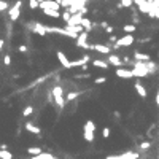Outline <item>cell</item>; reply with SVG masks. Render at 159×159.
Masks as SVG:
<instances>
[{"label":"cell","instance_id":"6da1fadb","mask_svg":"<svg viewBox=\"0 0 159 159\" xmlns=\"http://www.w3.org/2000/svg\"><path fill=\"white\" fill-rule=\"evenodd\" d=\"M83 137L86 142H94L95 139V124L92 119H88L86 123H84V127H83Z\"/></svg>","mask_w":159,"mask_h":159},{"label":"cell","instance_id":"7a4b0ae2","mask_svg":"<svg viewBox=\"0 0 159 159\" xmlns=\"http://www.w3.org/2000/svg\"><path fill=\"white\" fill-rule=\"evenodd\" d=\"M132 73H134V76L146 78V76L150 75L148 69H146V62H134V65H132Z\"/></svg>","mask_w":159,"mask_h":159},{"label":"cell","instance_id":"3957f363","mask_svg":"<svg viewBox=\"0 0 159 159\" xmlns=\"http://www.w3.org/2000/svg\"><path fill=\"white\" fill-rule=\"evenodd\" d=\"M51 94H53V97L56 100V104H58L59 108H64L65 107V99H64V89H62L61 86H54L53 91H51Z\"/></svg>","mask_w":159,"mask_h":159},{"label":"cell","instance_id":"277c9868","mask_svg":"<svg viewBox=\"0 0 159 159\" xmlns=\"http://www.w3.org/2000/svg\"><path fill=\"white\" fill-rule=\"evenodd\" d=\"M135 42V38L132 33H127V35H124L121 38H118L116 40V43H115V48H121V46H130Z\"/></svg>","mask_w":159,"mask_h":159},{"label":"cell","instance_id":"5b68a950","mask_svg":"<svg viewBox=\"0 0 159 159\" xmlns=\"http://www.w3.org/2000/svg\"><path fill=\"white\" fill-rule=\"evenodd\" d=\"M139 157H140L139 153L126 151V153H121V154H108L105 159H139Z\"/></svg>","mask_w":159,"mask_h":159},{"label":"cell","instance_id":"8992f818","mask_svg":"<svg viewBox=\"0 0 159 159\" xmlns=\"http://www.w3.org/2000/svg\"><path fill=\"white\" fill-rule=\"evenodd\" d=\"M21 7H22V2L18 0L13 7L10 8V19L11 21H18L19 19V14H21Z\"/></svg>","mask_w":159,"mask_h":159},{"label":"cell","instance_id":"52a82bcc","mask_svg":"<svg viewBox=\"0 0 159 159\" xmlns=\"http://www.w3.org/2000/svg\"><path fill=\"white\" fill-rule=\"evenodd\" d=\"M38 8L40 10H56V11H59L61 5L56 3V0H45V2H42L38 5Z\"/></svg>","mask_w":159,"mask_h":159},{"label":"cell","instance_id":"ba28073f","mask_svg":"<svg viewBox=\"0 0 159 159\" xmlns=\"http://www.w3.org/2000/svg\"><path fill=\"white\" fill-rule=\"evenodd\" d=\"M86 40H88V32H81V33L78 35V38H76V46H78V48L89 49V48H91V45L86 43Z\"/></svg>","mask_w":159,"mask_h":159},{"label":"cell","instance_id":"9c48e42d","mask_svg":"<svg viewBox=\"0 0 159 159\" xmlns=\"http://www.w3.org/2000/svg\"><path fill=\"white\" fill-rule=\"evenodd\" d=\"M89 49H94V51H97V53L100 54H110V46H107V45H91V48Z\"/></svg>","mask_w":159,"mask_h":159},{"label":"cell","instance_id":"30bf717a","mask_svg":"<svg viewBox=\"0 0 159 159\" xmlns=\"http://www.w3.org/2000/svg\"><path fill=\"white\" fill-rule=\"evenodd\" d=\"M116 76H119V78H123V80H129V78H132L134 76V73H132V70H127V69H116Z\"/></svg>","mask_w":159,"mask_h":159},{"label":"cell","instance_id":"8fae6325","mask_svg":"<svg viewBox=\"0 0 159 159\" xmlns=\"http://www.w3.org/2000/svg\"><path fill=\"white\" fill-rule=\"evenodd\" d=\"M30 29L35 32V33H38V35H42V37H45L46 35V29H45V24H40V22H37V24H33V26H29Z\"/></svg>","mask_w":159,"mask_h":159},{"label":"cell","instance_id":"7c38bea8","mask_svg":"<svg viewBox=\"0 0 159 159\" xmlns=\"http://www.w3.org/2000/svg\"><path fill=\"white\" fill-rule=\"evenodd\" d=\"M134 88H135V91H137V94L140 95L142 99H146V97H148V92H146V89L143 88V84H142L140 81H135Z\"/></svg>","mask_w":159,"mask_h":159},{"label":"cell","instance_id":"4fadbf2b","mask_svg":"<svg viewBox=\"0 0 159 159\" xmlns=\"http://www.w3.org/2000/svg\"><path fill=\"white\" fill-rule=\"evenodd\" d=\"M56 56H58V59H59V62L62 65L65 67V69H72V65H70V61L67 59V56L62 53V51H58V53H56Z\"/></svg>","mask_w":159,"mask_h":159},{"label":"cell","instance_id":"5bb4252c","mask_svg":"<svg viewBox=\"0 0 159 159\" xmlns=\"http://www.w3.org/2000/svg\"><path fill=\"white\" fill-rule=\"evenodd\" d=\"M89 61H91V58H89V56H83L81 59L70 61V65H72V69H73V67H81V65H84V64H88Z\"/></svg>","mask_w":159,"mask_h":159},{"label":"cell","instance_id":"9a60e30c","mask_svg":"<svg viewBox=\"0 0 159 159\" xmlns=\"http://www.w3.org/2000/svg\"><path fill=\"white\" fill-rule=\"evenodd\" d=\"M108 62L113 64L115 67H118V69H121V67H123V61L119 59L116 54H108Z\"/></svg>","mask_w":159,"mask_h":159},{"label":"cell","instance_id":"2e32d148","mask_svg":"<svg viewBox=\"0 0 159 159\" xmlns=\"http://www.w3.org/2000/svg\"><path fill=\"white\" fill-rule=\"evenodd\" d=\"M134 59L137 62H148L150 61V56L145 54V53H140V51H135L134 53Z\"/></svg>","mask_w":159,"mask_h":159},{"label":"cell","instance_id":"e0dca14e","mask_svg":"<svg viewBox=\"0 0 159 159\" xmlns=\"http://www.w3.org/2000/svg\"><path fill=\"white\" fill-rule=\"evenodd\" d=\"M26 130H27V132H30V134H37V135L42 132V129L37 127L33 123H26Z\"/></svg>","mask_w":159,"mask_h":159},{"label":"cell","instance_id":"ac0fdd59","mask_svg":"<svg viewBox=\"0 0 159 159\" xmlns=\"http://www.w3.org/2000/svg\"><path fill=\"white\" fill-rule=\"evenodd\" d=\"M92 65L97 67V69H104V70L108 69V64H107V62H104V61H100V59H94V61H92Z\"/></svg>","mask_w":159,"mask_h":159},{"label":"cell","instance_id":"d6986e66","mask_svg":"<svg viewBox=\"0 0 159 159\" xmlns=\"http://www.w3.org/2000/svg\"><path fill=\"white\" fill-rule=\"evenodd\" d=\"M27 153H29L30 156H40L42 154V148H38V146H29V148H27Z\"/></svg>","mask_w":159,"mask_h":159},{"label":"cell","instance_id":"ffe728a7","mask_svg":"<svg viewBox=\"0 0 159 159\" xmlns=\"http://www.w3.org/2000/svg\"><path fill=\"white\" fill-rule=\"evenodd\" d=\"M81 26H83L84 32H89V30H92V22H91L89 19H86V18H83V19H81Z\"/></svg>","mask_w":159,"mask_h":159},{"label":"cell","instance_id":"44dd1931","mask_svg":"<svg viewBox=\"0 0 159 159\" xmlns=\"http://www.w3.org/2000/svg\"><path fill=\"white\" fill-rule=\"evenodd\" d=\"M43 13L46 16H49V18H61V13L56 10H43Z\"/></svg>","mask_w":159,"mask_h":159},{"label":"cell","instance_id":"7402d4cb","mask_svg":"<svg viewBox=\"0 0 159 159\" xmlns=\"http://www.w3.org/2000/svg\"><path fill=\"white\" fill-rule=\"evenodd\" d=\"M0 159H13V153L7 150H0Z\"/></svg>","mask_w":159,"mask_h":159},{"label":"cell","instance_id":"603a6c76","mask_svg":"<svg viewBox=\"0 0 159 159\" xmlns=\"http://www.w3.org/2000/svg\"><path fill=\"white\" fill-rule=\"evenodd\" d=\"M32 113H33V107L32 105H27L26 108L22 110V116H30Z\"/></svg>","mask_w":159,"mask_h":159},{"label":"cell","instance_id":"cb8c5ba5","mask_svg":"<svg viewBox=\"0 0 159 159\" xmlns=\"http://www.w3.org/2000/svg\"><path fill=\"white\" fill-rule=\"evenodd\" d=\"M72 14H73V13H70V11L67 10V11H64V13L61 14V19H64L65 22H69V21H70V18H72Z\"/></svg>","mask_w":159,"mask_h":159},{"label":"cell","instance_id":"d4e9b609","mask_svg":"<svg viewBox=\"0 0 159 159\" xmlns=\"http://www.w3.org/2000/svg\"><path fill=\"white\" fill-rule=\"evenodd\" d=\"M123 30L126 32V33H132V32H135V26H132V24H126V26H123Z\"/></svg>","mask_w":159,"mask_h":159},{"label":"cell","instance_id":"484cf974","mask_svg":"<svg viewBox=\"0 0 159 159\" xmlns=\"http://www.w3.org/2000/svg\"><path fill=\"white\" fill-rule=\"evenodd\" d=\"M146 69H148L150 73L154 72V70H156V64H154V62H151V61H148V62H146Z\"/></svg>","mask_w":159,"mask_h":159},{"label":"cell","instance_id":"4316f807","mask_svg":"<svg viewBox=\"0 0 159 159\" xmlns=\"http://www.w3.org/2000/svg\"><path fill=\"white\" fill-rule=\"evenodd\" d=\"M151 146V142H143V143H140V150L142 151H146Z\"/></svg>","mask_w":159,"mask_h":159},{"label":"cell","instance_id":"83f0119b","mask_svg":"<svg viewBox=\"0 0 159 159\" xmlns=\"http://www.w3.org/2000/svg\"><path fill=\"white\" fill-rule=\"evenodd\" d=\"M78 92H69V95H67V99H65V102H70V100H73V99H76L78 97Z\"/></svg>","mask_w":159,"mask_h":159},{"label":"cell","instance_id":"f1b7e54d","mask_svg":"<svg viewBox=\"0 0 159 159\" xmlns=\"http://www.w3.org/2000/svg\"><path fill=\"white\" fill-rule=\"evenodd\" d=\"M134 5V0H121V7H132Z\"/></svg>","mask_w":159,"mask_h":159},{"label":"cell","instance_id":"f546056e","mask_svg":"<svg viewBox=\"0 0 159 159\" xmlns=\"http://www.w3.org/2000/svg\"><path fill=\"white\" fill-rule=\"evenodd\" d=\"M110 127H104V129H102V135H104V139H108L110 137Z\"/></svg>","mask_w":159,"mask_h":159},{"label":"cell","instance_id":"4dcf8cb0","mask_svg":"<svg viewBox=\"0 0 159 159\" xmlns=\"http://www.w3.org/2000/svg\"><path fill=\"white\" fill-rule=\"evenodd\" d=\"M7 8H8V2L7 0H0V11L7 10Z\"/></svg>","mask_w":159,"mask_h":159},{"label":"cell","instance_id":"1f68e13d","mask_svg":"<svg viewBox=\"0 0 159 159\" xmlns=\"http://www.w3.org/2000/svg\"><path fill=\"white\" fill-rule=\"evenodd\" d=\"M105 81H107V78H105V76H99V78H95V80H94V83H95V84H104Z\"/></svg>","mask_w":159,"mask_h":159},{"label":"cell","instance_id":"d6a6232c","mask_svg":"<svg viewBox=\"0 0 159 159\" xmlns=\"http://www.w3.org/2000/svg\"><path fill=\"white\" fill-rule=\"evenodd\" d=\"M29 7H30V10L38 8V2H37V0H29Z\"/></svg>","mask_w":159,"mask_h":159},{"label":"cell","instance_id":"836d02e7","mask_svg":"<svg viewBox=\"0 0 159 159\" xmlns=\"http://www.w3.org/2000/svg\"><path fill=\"white\" fill-rule=\"evenodd\" d=\"M3 64L7 65V67L11 64V58H10V54H5V58H3Z\"/></svg>","mask_w":159,"mask_h":159},{"label":"cell","instance_id":"e575fe53","mask_svg":"<svg viewBox=\"0 0 159 159\" xmlns=\"http://www.w3.org/2000/svg\"><path fill=\"white\" fill-rule=\"evenodd\" d=\"M18 49H19V53H22V54H26L27 51H29V49H27V46H24V45H21V46H19Z\"/></svg>","mask_w":159,"mask_h":159},{"label":"cell","instance_id":"d590c367","mask_svg":"<svg viewBox=\"0 0 159 159\" xmlns=\"http://www.w3.org/2000/svg\"><path fill=\"white\" fill-rule=\"evenodd\" d=\"M91 76V73H80V75H76V78L80 80H83V78H89Z\"/></svg>","mask_w":159,"mask_h":159},{"label":"cell","instance_id":"8d00e7d4","mask_svg":"<svg viewBox=\"0 0 159 159\" xmlns=\"http://www.w3.org/2000/svg\"><path fill=\"white\" fill-rule=\"evenodd\" d=\"M108 40H110V43H116V40H118V37H115V35H111V37L108 38Z\"/></svg>","mask_w":159,"mask_h":159},{"label":"cell","instance_id":"74e56055","mask_svg":"<svg viewBox=\"0 0 159 159\" xmlns=\"http://www.w3.org/2000/svg\"><path fill=\"white\" fill-rule=\"evenodd\" d=\"M105 30L108 32V33H111V32H113V27H111V26H107V27H105Z\"/></svg>","mask_w":159,"mask_h":159},{"label":"cell","instance_id":"f35d334b","mask_svg":"<svg viewBox=\"0 0 159 159\" xmlns=\"http://www.w3.org/2000/svg\"><path fill=\"white\" fill-rule=\"evenodd\" d=\"M3 45H5V40H3V38H0V51L3 49Z\"/></svg>","mask_w":159,"mask_h":159},{"label":"cell","instance_id":"ab89813d","mask_svg":"<svg viewBox=\"0 0 159 159\" xmlns=\"http://www.w3.org/2000/svg\"><path fill=\"white\" fill-rule=\"evenodd\" d=\"M56 3H59V5H62V0H56Z\"/></svg>","mask_w":159,"mask_h":159},{"label":"cell","instance_id":"60d3db41","mask_svg":"<svg viewBox=\"0 0 159 159\" xmlns=\"http://www.w3.org/2000/svg\"><path fill=\"white\" fill-rule=\"evenodd\" d=\"M37 2H38V5H40V3H42V2H45V0H37Z\"/></svg>","mask_w":159,"mask_h":159}]
</instances>
